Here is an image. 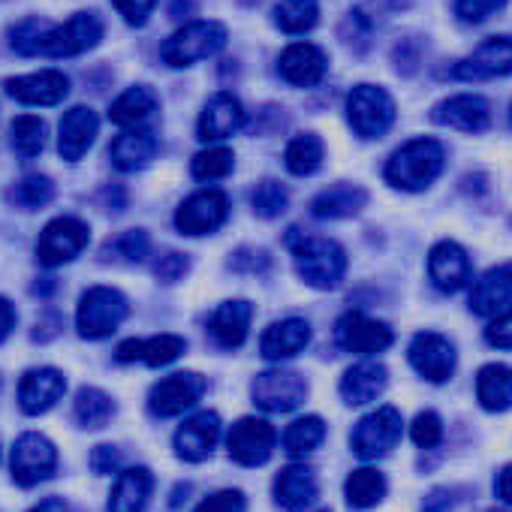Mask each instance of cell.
I'll return each instance as SVG.
<instances>
[{
	"label": "cell",
	"instance_id": "6da1fadb",
	"mask_svg": "<svg viewBox=\"0 0 512 512\" xmlns=\"http://www.w3.org/2000/svg\"><path fill=\"white\" fill-rule=\"evenodd\" d=\"M293 232L296 235H290V250L299 278L314 290H335L347 275V250L332 238L305 235L299 229Z\"/></svg>",
	"mask_w": 512,
	"mask_h": 512
},
{
	"label": "cell",
	"instance_id": "7a4b0ae2",
	"mask_svg": "<svg viewBox=\"0 0 512 512\" xmlns=\"http://www.w3.org/2000/svg\"><path fill=\"white\" fill-rule=\"evenodd\" d=\"M446 166V151L437 139H410L386 163V181L395 190L419 193L437 181Z\"/></svg>",
	"mask_w": 512,
	"mask_h": 512
},
{
	"label": "cell",
	"instance_id": "3957f363",
	"mask_svg": "<svg viewBox=\"0 0 512 512\" xmlns=\"http://www.w3.org/2000/svg\"><path fill=\"white\" fill-rule=\"evenodd\" d=\"M226 37L229 34L220 22H190L163 43L160 58L169 67H190L196 61L217 55L226 46Z\"/></svg>",
	"mask_w": 512,
	"mask_h": 512
},
{
	"label": "cell",
	"instance_id": "277c9868",
	"mask_svg": "<svg viewBox=\"0 0 512 512\" xmlns=\"http://www.w3.org/2000/svg\"><path fill=\"white\" fill-rule=\"evenodd\" d=\"M127 314H130V305H127L124 293H118L115 287H91L79 299L76 329L82 338L100 341V338L112 335L127 320Z\"/></svg>",
	"mask_w": 512,
	"mask_h": 512
},
{
	"label": "cell",
	"instance_id": "5b68a950",
	"mask_svg": "<svg viewBox=\"0 0 512 512\" xmlns=\"http://www.w3.org/2000/svg\"><path fill=\"white\" fill-rule=\"evenodd\" d=\"M347 121L362 139H380L395 124V100L377 85H356L347 94Z\"/></svg>",
	"mask_w": 512,
	"mask_h": 512
},
{
	"label": "cell",
	"instance_id": "8992f818",
	"mask_svg": "<svg viewBox=\"0 0 512 512\" xmlns=\"http://www.w3.org/2000/svg\"><path fill=\"white\" fill-rule=\"evenodd\" d=\"M91 241V232H88V223L79 220V217H55L43 226L40 232V241H37V260L46 266V269H58L64 263H73L76 256L88 247Z\"/></svg>",
	"mask_w": 512,
	"mask_h": 512
},
{
	"label": "cell",
	"instance_id": "52a82bcc",
	"mask_svg": "<svg viewBox=\"0 0 512 512\" xmlns=\"http://www.w3.org/2000/svg\"><path fill=\"white\" fill-rule=\"evenodd\" d=\"M55 467H58V449L49 437L28 431L13 443L10 470L22 488H34V485L46 482L55 473Z\"/></svg>",
	"mask_w": 512,
	"mask_h": 512
},
{
	"label": "cell",
	"instance_id": "ba28073f",
	"mask_svg": "<svg viewBox=\"0 0 512 512\" xmlns=\"http://www.w3.org/2000/svg\"><path fill=\"white\" fill-rule=\"evenodd\" d=\"M278 443V431L266 422V419H256V416H244L229 428L226 437V449L229 458L241 467H260L272 458Z\"/></svg>",
	"mask_w": 512,
	"mask_h": 512
},
{
	"label": "cell",
	"instance_id": "9c48e42d",
	"mask_svg": "<svg viewBox=\"0 0 512 512\" xmlns=\"http://www.w3.org/2000/svg\"><path fill=\"white\" fill-rule=\"evenodd\" d=\"M250 395H253V404L260 410H266V413H290L305 401L308 383L296 371L275 368V371L256 374V380L250 386Z\"/></svg>",
	"mask_w": 512,
	"mask_h": 512
},
{
	"label": "cell",
	"instance_id": "30bf717a",
	"mask_svg": "<svg viewBox=\"0 0 512 512\" xmlns=\"http://www.w3.org/2000/svg\"><path fill=\"white\" fill-rule=\"evenodd\" d=\"M401 413L395 407H377L374 413L362 416L350 434V446L359 458H380L401 440Z\"/></svg>",
	"mask_w": 512,
	"mask_h": 512
},
{
	"label": "cell",
	"instance_id": "8fae6325",
	"mask_svg": "<svg viewBox=\"0 0 512 512\" xmlns=\"http://www.w3.org/2000/svg\"><path fill=\"white\" fill-rule=\"evenodd\" d=\"M229 217V199L223 190H199L187 196L175 211V226L181 235H211L217 232Z\"/></svg>",
	"mask_w": 512,
	"mask_h": 512
},
{
	"label": "cell",
	"instance_id": "7c38bea8",
	"mask_svg": "<svg viewBox=\"0 0 512 512\" xmlns=\"http://www.w3.org/2000/svg\"><path fill=\"white\" fill-rule=\"evenodd\" d=\"M103 40V22L94 13H76L64 25H52L43 43V55L49 58H73L94 49Z\"/></svg>",
	"mask_w": 512,
	"mask_h": 512
},
{
	"label": "cell",
	"instance_id": "4fadbf2b",
	"mask_svg": "<svg viewBox=\"0 0 512 512\" xmlns=\"http://www.w3.org/2000/svg\"><path fill=\"white\" fill-rule=\"evenodd\" d=\"M335 341L341 350L356 356H374L392 347V329L362 311H347L335 326Z\"/></svg>",
	"mask_w": 512,
	"mask_h": 512
},
{
	"label": "cell",
	"instance_id": "5bb4252c",
	"mask_svg": "<svg viewBox=\"0 0 512 512\" xmlns=\"http://www.w3.org/2000/svg\"><path fill=\"white\" fill-rule=\"evenodd\" d=\"M205 392V380L193 371H178L163 377L160 383H154L151 395H148V407L154 416H181L184 410L196 407V401Z\"/></svg>",
	"mask_w": 512,
	"mask_h": 512
},
{
	"label": "cell",
	"instance_id": "9a60e30c",
	"mask_svg": "<svg viewBox=\"0 0 512 512\" xmlns=\"http://www.w3.org/2000/svg\"><path fill=\"white\" fill-rule=\"evenodd\" d=\"M509 73H512V37H491L452 67V76L461 82H485Z\"/></svg>",
	"mask_w": 512,
	"mask_h": 512
},
{
	"label": "cell",
	"instance_id": "2e32d148",
	"mask_svg": "<svg viewBox=\"0 0 512 512\" xmlns=\"http://www.w3.org/2000/svg\"><path fill=\"white\" fill-rule=\"evenodd\" d=\"M410 365L428 383H446L455 371V347L437 332H419L410 344Z\"/></svg>",
	"mask_w": 512,
	"mask_h": 512
},
{
	"label": "cell",
	"instance_id": "e0dca14e",
	"mask_svg": "<svg viewBox=\"0 0 512 512\" xmlns=\"http://www.w3.org/2000/svg\"><path fill=\"white\" fill-rule=\"evenodd\" d=\"M428 278L440 293H458L470 284V260L458 241H437L428 250Z\"/></svg>",
	"mask_w": 512,
	"mask_h": 512
},
{
	"label": "cell",
	"instance_id": "ac0fdd59",
	"mask_svg": "<svg viewBox=\"0 0 512 512\" xmlns=\"http://www.w3.org/2000/svg\"><path fill=\"white\" fill-rule=\"evenodd\" d=\"M431 121L461 133H482L491 121V106L479 94H455L434 106Z\"/></svg>",
	"mask_w": 512,
	"mask_h": 512
},
{
	"label": "cell",
	"instance_id": "d6986e66",
	"mask_svg": "<svg viewBox=\"0 0 512 512\" xmlns=\"http://www.w3.org/2000/svg\"><path fill=\"white\" fill-rule=\"evenodd\" d=\"M67 392V380L58 368H31L19 383V407L28 416L52 410Z\"/></svg>",
	"mask_w": 512,
	"mask_h": 512
},
{
	"label": "cell",
	"instance_id": "ffe728a7",
	"mask_svg": "<svg viewBox=\"0 0 512 512\" xmlns=\"http://www.w3.org/2000/svg\"><path fill=\"white\" fill-rule=\"evenodd\" d=\"M244 118L247 115H244L241 100L229 91H220L205 103V109L199 115V139L202 142H223L244 127Z\"/></svg>",
	"mask_w": 512,
	"mask_h": 512
},
{
	"label": "cell",
	"instance_id": "44dd1931",
	"mask_svg": "<svg viewBox=\"0 0 512 512\" xmlns=\"http://www.w3.org/2000/svg\"><path fill=\"white\" fill-rule=\"evenodd\" d=\"M217 437H220V416L211 410H202V413L184 419V425L175 431V452H178V458L199 464L214 452Z\"/></svg>",
	"mask_w": 512,
	"mask_h": 512
},
{
	"label": "cell",
	"instance_id": "7402d4cb",
	"mask_svg": "<svg viewBox=\"0 0 512 512\" xmlns=\"http://www.w3.org/2000/svg\"><path fill=\"white\" fill-rule=\"evenodd\" d=\"M7 91L25 106H58L70 94V79L61 70H40L31 76L7 79Z\"/></svg>",
	"mask_w": 512,
	"mask_h": 512
},
{
	"label": "cell",
	"instance_id": "603a6c76",
	"mask_svg": "<svg viewBox=\"0 0 512 512\" xmlns=\"http://www.w3.org/2000/svg\"><path fill=\"white\" fill-rule=\"evenodd\" d=\"M100 133V118L91 106H73L58 127V151L64 160L76 163L88 154V148L94 145Z\"/></svg>",
	"mask_w": 512,
	"mask_h": 512
},
{
	"label": "cell",
	"instance_id": "cb8c5ba5",
	"mask_svg": "<svg viewBox=\"0 0 512 512\" xmlns=\"http://www.w3.org/2000/svg\"><path fill=\"white\" fill-rule=\"evenodd\" d=\"M512 305V266L488 269L473 281L470 290V311L476 317H497Z\"/></svg>",
	"mask_w": 512,
	"mask_h": 512
},
{
	"label": "cell",
	"instance_id": "d4e9b609",
	"mask_svg": "<svg viewBox=\"0 0 512 512\" xmlns=\"http://www.w3.org/2000/svg\"><path fill=\"white\" fill-rule=\"evenodd\" d=\"M281 76L296 85V88H314L323 82L329 61L323 55V49H317L314 43H293L290 49H284L281 61H278Z\"/></svg>",
	"mask_w": 512,
	"mask_h": 512
},
{
	"label": "cell",
	"instance_id": "484cf974",
	"mask_svg": "<svg viewBox=\"0 0 512 512\" xmlns=\"http://www.w3.org/2000/svg\"><path fill=\"white\" fill-rule=\"evenodd\" d=\"M184 338L178 335H151V338H130L115 350V359L121 365H133L142 362L148 368H163L169 362H175L184 353Z\"/></svg>",
	"mask_w": 512,
	"mask_h": 512
},
{
	"label": "cell",
	"instance_id": "4316f807",
	"mask_svg": "<svg viewBox=\"0 0 512 512\" xmlns=\"http://www.w3.org/2000/svg\"><path fill=\"white\" fill-rule=\"evenodd\" d=\"M250 320H253V305L244 299H232L214 308V314L208 317V332L223 350H238L247 341Z\"/></svg>",
	"mask_w": 512,
	"mask_h": 512
},
{
	"label": "cell",
	"instance_id": "83f0119b",
	"mask_svg": "<svg viewBox=\"0 0 512 512\" xmlns=\"http://www.w3.org/2000/svg\"><path fill=\"white\" fill-rule=\"evenodd\" d=\"M311 344V326L299 317H290V320H278L272 323L263 338H260V350L269 362H284V359H293L299 356L305 347Z\"/></svg>",
	"mask_w": 512,
	"mask_h": 512
},
{
	"label": "cell",
	"instance_id": "f1b7e54d",
	"mask_svg": "<svg viewBox=\"0 0 512 512\" xmlns=\"http://www.w3.org/2000/svg\"><path fill=\"white\" fill-rule=\"evenodd\" d=\"M389 383V371L380 365V362H356L344 377H341V398L350 404V407H362V404H371L383 395Z\"/></svg>",
	"mask_w": 512,
	"mask_h": 512
},
{
	"label": "cell",
	"instance_id": "f546056e",
	"mask_svg": "<svg viewBox=\"0 0 512 512\" xmlns=\"http://www.w3.org/2000/svg\"><path fill=\"white\" fill-rule=\"evenodd\" d=\"M317 476L305 464H290L275 476V500L287 512H305L317 500Z\"/></svg>",
	"mask_w": 512,
	"mask_h": 512
},
{
	"label": "cell",
	"instance_id": "4dcf8cb0",
	"mask_svg": "<svg viewBox=\"0 0 512 512\" xmlns=\"http://www.w3.org/2000/svg\"><path fill=\"white\" fill-rule=\"evenodd\" d=\"M151 488H154V476L148 467L121 470L109 494V512H145Z\"/></svg>",
	"mask_w": 512,
	"mask_h": 512
},
{
	"label": "cell",
	"instance_id": "1f68e13d",
	"mask_svg": "<svg viewBox=\"0 0 512 512\" xmlns=\"http://www.w3.org/2000/svg\"><path fill=\"white\" fill-rule=\"evenodd\" d=\"M157 136L151 133V130H127V133H121L115 142H112V148H109V157H112V163H115V169H121V172H136V169H145L151 160H154V154H157Z\"/></svg>",
	"mask_w": 512,
	"mask_h": 512
},
{
	"label": "cell",
	"instance_id": "d6a6232c",
	"mask_svg": "<svg viewBox=\"0 0 512 512\" xmlns=\"http://www.w3.org/2000/svg\"><path fill=\"white\" fill-rule=\"evenodd\" d=\"M365 205H368V193L359 184H332L314 196L311 211L320 220H341V217L359 214Z\"/></svg>",
	"mask_w": 512,
	"mask_h": 512
},
{
	"label": "cell",
	"instance_id": "836d02e7",
	"mask_svg": "<svg viewBox=\"0 0 512 512\" xmlns=\"http://www.w3.org/2000/svg\"><path fill=\"white\" fill-rule=\"evenodd\" d=\"M154 109H157L154 91L145 88V85H133V88H127V91L112 103L109 121H112L115 127L136 130V127H142V124L154 115Z\"/></svg>",
	"mask_w": 512,
	"mask_h": 512
},
{
	"label": "cell",
	"instance_id": "e575fe53",
	"mask_svg": "<svg viewBox=\"0 0 512 512\" xmlns=\"http://www.w3.org/2000/svg\"><path fill=\"white\" fill-rule=\"evenodd\" d=\"M476 398L488 413H503L512 407V368L509 365H485L476 374Z\"/></svg>",
	"mask_w": 512,
	"mask_h": 512
},
{
	"label": "cell",
	"instance_id": "d590c367",
	"mask_svg": "<svg viewBox=\"0 0 512 512\" xmlns=\"http://www.w3.org/2000/svg\"><path fill=\"white\" fill-rule=\"evenodd\" d=\"M344 494L350 500V506L356 509H371L386 497V476L374 467H359L347 476Z\"/></svg>",
	"mask_w": 512,
	"mask_h": 512
},
{
	"label": "cell",
	"instance_id": "8d00e7d4",
	"mask_svg": "<svg viewBox=\"0 0 512 512\" xmlns=\"http://www.w3.org/2000/svg\"><path fill=\"white\" fill-rule=\"evenodd\" d=\"M323 157H326V145L320 136L314 133H299L290 145H287V154H284V163L293 175L305 178V175H314L320 166H323Z\"/></svg>",
	"mask_w": 512,
	"mask_h": 512
},
{
	"label": "cell",
	"instance_id": "74e56055",
	"mask_svg": "<svg viewBox=\"0 0 512 512\" xmlns=\"http://www.w3.org/2000/svg\"><path fill=\"white\" fill-rule=\"evenodd\" d=\"M112 413H115V404L103 389H94V386L79 389L76 404H73V416L82 428H103L112 419Z\"/></svg>",
	"mask_w": 512,
	"mask_h": 512
},
{
	"label": "cell",
	"instance_id": "f35d334b",
	"mask_svg": "<svg viewBox=\"0 0 512 512\" xmlns=\"http://www.w3.org/2000/svg\"><path fill=\"white\" fill-rule=\"evenodd\" d=\"M320 22L317 0H281L275 7V25L284 34H308Z\"/></svg>",
	"mask_w": 512,
	"mask_h": 512
},
{
	"label": "cell",
	"instance_id": "ab89813d",
	"mask_svg": "<svg viewBox=\"0 0 512 512\" xmlns=\"http://www.w3.org/2000/svg\"><path fill=\"white\" fill-rule=\"evenodd\" d=\"M326 440V422L320 416H302L284 431V449L290 455H308Z\"/></svg>",
	"mask_w": 512,
	"mask_h": 512
},
{
	"label": "cell",
	"instance_id": "60d3db41",
	"mask_svg": "<svg viewBox=\"0 0 512 512\" xmlns=\"http://www.w3.org/2000/svg\"><path fill=\"white\" fill-rule=\"evenodd\" d=\"M232 166H235V154L223 145H214L190 160V175L196 181H220L232 172Z\"/></svg>",
	"mask_w": 512,
	"mask_h": 512
},
{
	"label": "cell",
	"instance_id": "b9f144b4",
	"mask_svg": "<svg viewBox=\"0 0 512 512\" xmlns=\"http://www.w3.org/2000/svg\"><path fill=\"white\" fill-rule=\"evenodd\" d=\"M10 136H13V148H16V154H19V157H25V160L37 157V154L46 148V124H43L40 118H34V115H22V118H16V121H13V127H10Z\"/></svg>",
	"mask_w": 512,
	"mask_h": 512
},
{
	"label": "cell",
	"instance_id": "7bdbcfd3",
	"mask_svg": "<svg viewBox=\"0 0 512 512\" xmlns=\"http://www.w3.org/2000/svg\"><path fill=\"white\" fill-rule=\"evenodd\" d=\"M52 31V22L46 19H25L13 28V40L10 46L25 55V58H34V55H43V43H46V34Z\"/></svg>",
	"mask_w": 512,
	"mask_h": 512
},
{
	"label": "cell",
	"instance_id": "ee69618b",
	"mask_svg": "<svg viewBox=\"0 0 512 512\" xmlns=\"http://www.w3.org/2000/svg\"><path fill=\"white\" fill-rule=\"evenodd\" d=\"M250 205H253V211L260 214V217H278V214H284L287 211V205H290V193H287V187L284 184H278V181H260L253 187V193H250Z\"/></svg>",
	"mask_w": 512,
	"mask_h": 512
},
{
	"label": "cell",
	"instance_id": "f6af8a7d",
	"mask_svg": "<svg viewBox=\"0 0 512 512\" xmlns=\"http://www.w3.org/2000/svg\"><path fill=\"white\" fill-rule=\"evenodd\" d=\"M52 196H55V184L46 175H28L13 190V202H19L22 208H40V205L52 202Z\"/></svg>",
	"mask_w": 512,
	"mask_h": 512
},
{
	"label": "cell",
	"instance_id": "bcb514c9",
	"mask_svg": "<svg viewBox=\"0 0 512 512\" xmlns=\"http://www.w3.org/2000/svg\"><path fill=\"white\" fill-rule=\"evenodd\" d=\"M410 437H413V443L419 449H434L443 440V422H440V416L431 413V410L419 413L413 419V425H410Z\"/></svg>",
	"mask_w": 512,
	"mask_h": 512
},
{
	"label": "cell",
	"instance_id": "7dc6e473",
	"mask_svg": "<svg viewBox=\"0 0 512 512\" xmlns=\"http://www.w3.org/2000/svg\"><path fill=\"white\" fill-rule=\"evenodd\" d=\"M503 4L506 0H455V13L467 25H482L497 10H503Z\"/></svg>",
	"mask_w": 512,
	"mask_h": 512
},
{
	"label": "cell",
	"instance_id": "c3c4849f",
	"mask_svg": "<svg viewBox=\"0 0 512 512\" xmlns=\"http://www.w3.org/2000/svg\"><path fill=\"white\" fill-rule=\"evenodd\" d=\"M485 341H488V347H494V350H512V305H509L506 311H500V314L488 323Z\"/></svg>",
	"mask_w": 512,
	"mask_h": 512
},
{
	"label": "cell",
	"instance_id": "681fc988",
	"mask_svg": "<svg viewBox=\"0 0 512 512\" xmlns=\"http://www.w3.org/2000/svg\"><path fill=\"white\" fill-rule=\"evenodd\" d=\"M244 494L235 491V488H226V491H217L211 497H205L193 512H244Z\"/></svg>",
	"mask_w": 512,
	"mask_h": 512
},
{
	"label": "cell",
	"instance_id": "f907efd6",
	"mask_svg": "<svg viewBox=\"0 0 512 512\" xmlns=\"http://www.w3.org/2000/svg\"><path fill=\"white\" fill-rule=\"evenodd\" d=\"M112 250L118 256H124V260H130V263H139V260H145V253H148V238L142 232H124L112 244Z\"/></svg>",
	"mask_w": 512,
	"mask_h": 512
},
{
	"label": "cell",
	"instance_id": "816d5d0a",
	"mask_svg": "<svg viewBox=\"0 0 512 512\" xmlns=\"http://www.w3.org/2000/svg\"><path fill=\"white\" fill-rule=\"evenodd\" d=\"M157 0H112V7L124 16L127 25H145Z\"/></svg>",
	"mask_w": 512,
	"mask_h": 512
},
{
	"label": "cell",
	"instance_id": "f5cc1de1",
	"mask_svg": "<svg viewBox=\"0 0 512 512\" xmlns=\"http://www.w3.org/2000/svg\"><path fill=\"white\" fill-rule=\"evenodd\" d=\"M118 464H121V455H118L115 446H97L91 452V470L97 476H109L112 470H118Z\"/></svg>",
	"mask_w": 512,
	"mask_h": 512
},
{
	"label": "cell",
	"instance_id": "db71d44e",
	"mask_svg": "<svg viewBox=\"0 0 512 512\" xmlns=\"http://www.w3.org/2000/svg\"><path fill=\"white\" fill-rule=\"evenodd\" d=\"M157 278L160 281H166V284H172V281H178V278H184V272H187V260L181 253H166L163 260L157 263Z\"/></svg>",
	"mask_w": 512,
	"mask_h": 512
},
{
	"label": "cell",
	"instance_id": "11a10c76",
	"mask_svg": "<svg viewBox=\"0 0 512 512\" xmlns=\"http://www.w3.org/2000/svg\"><path fill=\"white\" fill-rule=\"evenodd\" d=\"M13 326H16V308L10 305V299L0 296V344L10 338Z\"/></svg>",
	"mask_w": 512,
	"mask_h": 512
},
{
	"label": "cell",
	"instance_id": "9f6ffc18",
	"mask_svg": "<svg viewBox=\"0 0 512 512\" xmlns=\"http://www.w3.org/2000/svg\"><path fill=\"white\" fill-rule=\"evenodd\" d=\"M494 491H497V497H500L503 503H512V464H506V467L497 473Z\"/></svg>",
	"mask_w": 512,
	"mask_h": 512
},
{
	"label": "cell",
	"instance_id": "6f0895ef",
	"mask_svg": "<svg viewBox=\"0 0 512 512\" xmlns=\"http://www.w3.org/2000/svg\"><path fill=\"white\" fill-rule=\"evenodd\" d=\"M31 512H70V506L61 500V497H49V500H43V503H37Z\"/></svg>",
	"mask_w": 512,
	"mask_h": 512
},
{
	"label": "cell",
	"instance_id": "680465c9",
	"mask_svg": "<svg viewBox=\"0 0 512 512\" xmlns=\"http://www.w3.org/2000/svg\"><path fill=\"white\" fill-rule=\"evenodd\" d=\"M509 124H512V106H509Z\"/></svg>",
	"mask_w": 512,
	"mask_h": 512
},
{
	"label": "cell",
	"instance_id": "91938a15",
	"mask_svg": "<svg viewBox=\"0 0 512 512\" xmlns=\"http://www.w3.org/2000/svg\"><path fill=\"white\" fill-rule=\"evenodd\" d=\"M317 512H329V509H317Z\"/></svg>",
	"mask_w": 512,
	"mask_h": 512
}]
</instances>
